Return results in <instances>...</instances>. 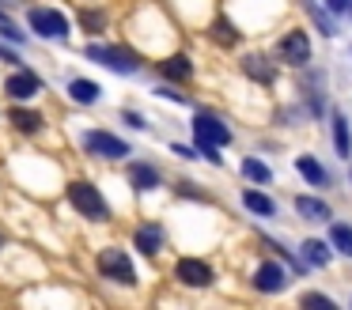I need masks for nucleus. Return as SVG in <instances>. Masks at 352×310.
<instances>
[{"label":"nucleus","mask_w":352,"mask_h":310,"mask_svg":"<svg viewBox=\"0 0 352 310\" xmlns=\"http://www.w3.org/2000/svg\"><path fill=\"white\" fill-rule=\"evenodd\" d=\"M61 201L69 204V212L87 227H114V219H118L107 189H102L91 174H69V178L61 181Z\"/></svg>","instance_id":"1"},{"label":"nucleus","mask_w":352,"mask_h":310,"mask_svg":"<svg viewBox=\"0 0 352 310\" xmlns=\"http://www.w3.org/2000/svg\"><path fill=\"white\" fill-rule=\"evenodd\" d=\"M80 57L87 65L102 68V72L118 76V80H140L152 68V60L129 42V38H95V42L80 45Z\"/></svg>","instance_id":"2"},{"label":"nucleus","mask_w":352,"mask_h":310,"mask_svg":"<svg viewBox=\"0 0 352 310\" xmlns=\"http://www.w3.org/2000/svg\"><path fill=\"white\" fill-rule=\"evenodd\" d=\"M72 140H76L80 159H87V163H95V166H125L137 155V144H133L129 136L110 129V125H99V121L76 125Z\"/></svg>","instance_id":"3"},{"label":"nucleus","mask_w":352,"mask_h":310,"mask_svg":"<svg viewBox=\"0 0 352 310\" xmlns=\"http://www.w3.org/2000/svg\"><path fill=\"white\" fill-rule=\"evenodd\" d=\"M91 272L102 287L122 291V295H133L144 287V272L137 265V254L129 246H122V242H102L91 254Z\"/></svg>","instance_id":"4"},{"label":"nucleus","mask_w":352,"mask_h":310,"mask_svg":"<svg viewBox=\"0 0 352 310\" xmlns=\"http://www.w3.org/2000/svg\"><path fill=\"white\" fill-rule=\"evenodd\" d=\"M19 15H23L31 42L38 45H72V38H76V19L57 0H31Z\"/></svg>","instance_id":"5"},{"label":"nucleus","mask_w":352,"mask_h":310,"mask_svg":"<svg viewBox=\"0 0 352 310\" xmlns=\"http://www.w3.org/2000/svg\"><path fill=\"white\" fill-rule=\"evenodd\" d=\"M292 98L303 106L311 125H326L329 110H333V83H329L326 65H311L303 72H292Z\"/></svg>","instance_id":"6"},{"label":"nucleus","mask_w":352,"mask_h":310,"mask_svg":"<svg viewBox=\"0 0 352 310\" xmlns=\"http://www.w3.org/2000/svg\"><path fill=\"white\" fill-rule=\"evenodd\" d=\"M170 287L186 295H208L220 287V269L208 254H197V250H182V254L170 257V269H167Z\"/></svg>","instance_id":"7"},{"label":"nucleus","mask_w":352,"mask_h":310,"mask_svg":"<svg viewBox=\"0 0 352 310\" xmlns=\"http://www.w3.org/2000/svg\"><path fill=\"white\" fill-rule=\"evenodd\" d=\"M186 133H190L193 148H220V151H228V148L239 144V133H235V125H231V118L220 113L216 106H205V102H197L190 110Z\"/></svg>","instance_id":"8"},{"label":"nucleus","mask_w":352,"mask_h":310,"mask_svg":"<svg viewBox=\"0 0 352 310\" xmlns=\"http://www.w3.org/2000/svg\"><path fill=\"white\" fill-rule=\"evenodd\" d=\"M269 53L276 57V65L284 72H303L314 65V34L307 23H280L269 42Z\"/></svg>","instance_id":"9"},{"label":"nucleus","mask_w":352,"mask_h":310,"mask_svg":"<svg viewBox=\"0 0 352 310\" xmlns=\"http://www.w3.org/2000/svg\"><path fill=\"white\" fill-rule=\"evenodd\" d=\"M296 272L273 254H258L246 269V291L254 299H284L288 291H296Z\"/></svg>","instance_id":"10"},{"label":"nucleus","mask_w":352,"mask_h":310,"mask_svg":"<svg viewBox=\"0 0 352 310\" xmlns=\"http://www.w3.org/2000/svg\"><path fill=\"white\" fill-rule=\"evenodd\" d=\"M122 181L137 201H152V197H163L170 189L167 166H163L155 155H140V151L122 166Z\"/></svg>","instance_id":"11"},{"label":"nucleus","mask_w":352,"mask_h":310,"mask_svg":"<svg viewBox=\"0 0 352 310\" xmlns=\"http://www.w3.org/2000/svg\"><path fill=\"white\" fill-rule=\"evenodd\" d=\"M125 246H129L140 261L160 265L163 257L170 254V227H167V219H160V216H137L129 223V239H125Z\"/></svg>","instance_id":"12"},{"label":"nucleus","mask_w":352,"mask_h":310,"mask_svg":"<svg viewBox=\"0 0 352 310\" xmlns=\"http://www.w3.org/2000/svg\"><path fill=\"white\" fill-rule=\"evenodd\" d=\"M46 95H50V80H46V72H38L34 65L8 68V72L0 76V102L4 106L42 102Z\"/></svg>","instance_id":"13"},{"label":"nucleus","mask_w":352,"mask_h":310,"mask_svg":"<svg viewBox=\"0 0 352 310\" xmlns=\"http://www.w3.org/2000/svg\"><path fill=\"white\" fill-rule=\"evenodd\" d=\"M235 72L258 91H276L284 80V68L276 65V57L265 45H246V49H239L235 53Z\"/></svg>","instance_id":"14"},{"label":"nucleus","mask_w":352,"mask_h":310,"mask_svg":"<svg viewBox=\"0 0 352 310\" xmlns=\"http://www.w3.org/2000/svg\"><path fill=\"white\" fill-rule=\"evenodd\" d=\"M4 129H8L16 140H23V144H42L50 133H54V118H50L38 102L4 106Z\"/></svg>","instance_id":"15"},{"label":"nucleus","mask_w":352,"mask_h":310,"mask_svg":"<svg viewBox=\"0 0 352 310\" xmlns=\"http://www.w3.org/2000/svg\"><path fill=\"white\" fill-rule=\"evenodd\" d=\"M292 174H296L307 189H314V193H333V189H341L337 170L311 148H299L296 155H292Z\"/></svg>","instance_id":"16"},{"label":"nucleus","mask_w":352,"mask_h":310,"mask_svg":"<svg viewBox=\"0 0 352 310\" xmlns=\"http://www.w3.org/2000/svg\"><path fill=\"white\" fill-rule=\"evenodd\" d=\"M148 72H152L155 80H163V83H175V87H186V91H190L193 83H197V76H201V65H197V57H193L186 45H178V49L155 57Z\"/></svg>","instance_id":"17"},{"label":"nucleus","mask_w":352,"mask_h":310,"mask_svg":"<svg viewBox=\"0 0 352 310\" xmlns=\"http://www.w3.org/2000/svg\"><path fill=\"white\" fill-rule=\"evenodd\" d=\"M235 201H239V208H243V216H250V219H258L261 227L265 223H280V212H284V204H280V197L273 193V189H261V186H239L235 189Z\"/></svg>","instance_id":"18"},{"label":"nucleus","mask_w":352,"mask_h":310,"mask_svg":"<svg viewBox=\"0 0 352 310\" xmlns=\"http://www.w3.org/2000/svg\"><path fill=\"white\" fill-rule=\"evenodd\" d=\"M292 216L307 227H329L337 219V204L329 201V193H314V189H299L288 197Z\"/></svg>","instance_id":"19"},{"label":"nucleus","mask_w":352,"mask_h":310,"mask_svg":"<svg viewBox=\"0 0 352 310\" xmlns=\"http://www.w3.org/2000/svg\"><path fill=\"white\" fill-rule=\"evenodd\" d=\"M201 38H205L216 53H239V49H246V38H250V34L239 27L235 15H231L228 8H220V12L208 19V27L201 30Z\"/></svg>","instance_id":"20"},{"label":"nucleus","mask_w":352,"mask_h":310,"mask_svg":"<svg viewBox=\"0 0 352 310\" xmlns=\"http://www.w3.org/2000/svg\"><path fill=\"white\" fill-rule=\"evenodd\" d=\"M61 95L65 102L72 106V110H99L102 102H107V87H102V80H95V76H84V72H69L61 80Z\"/></svg>","instance_id":"21"},{"label":"nucleus","mask_w":352,"mask_h":310,"mask_svg":"<svg viewBox=\"0 0 352 310\" xmlns=\"http://www.w3.org/2000/svg\"><path fill=\"white\" fill-rule=\"evenodd\" d=\"M72 19H76V34L84 42H95V38H107L110 27H114V12L107 4H76L72 8Z\"/></svg>","instance_id":"22"},{"label":"nucleus","mask_w":352,"mask_h":310,"mask_svg":"<svg viewBox=\"0 0 352 310\" xmlns=\"http://www.w3.org/2000/svg\"><path fill=\"white\" fill-rule=\"evenodd\" d=\"M326 133H329V148H333L337 163L349 166L352 163V113L344 110V106L333 102V110H329V118H326Z\"/></svg>","instance_id":"23"},{"label":"nucleus","mask_w":352,"mask_h":310,"mask_svg":"<svg viewBox=\"0 0 352 310\" xmlns=\"http://www.w3.org/2000/svg\"><path fill=\"white\" fill-rule=\"evenodd\" d=\"M296 254H299V261H303L311 272H329V269L337 265L333 246H329V242H326V234H318V231L303 234V239L296 242Z\"/></svg>","instance_id":"24"},{"label":"nucleus","mask_w":352,"mask_h":310,"mask_svg":"<svg viewBox=\"0 0 352 310\" xmlns=\"http://www.w3.org/2000/svg\"><path fill=\"white\" fill-rule=\"evenodd\" d=\"M296 8L303 12V23L311 27V34H318L322 42H337L341 38V19H333L322 0H296Z\"/></svg>","instance_id":"25"},{"label":"nucleus","mask_w":352,"mask_h":310,"mask_svg":"<svg viewBox=\"0 0 352 310\" xmlns=\"http://www.w3.org/2000/svg\"><path fill=\"white\" fill-rule=\"evenodd\" d=\"M239 178H243V186H261V189H273L276 186V166L269 163L261 151H243L235 163Z\"/></svg>","instance_id":"26"},{"label":"nucleus","mask_w":352,"mask_h":310,"mask_svg":"<svg viewBox=\"0 0 352 310\" xmlns=\"http://www.w3.org/2000/svg\"><path fill=\"white\" fill-rule=\"evenodd\" d=\"M170 197H175L178 204H197V208H216V193L205 186V181L190 178V174H178V178H170Z\"/></svg>","instance_id":"27"},{"label":"nucleus","mask_w":352,"mask_h":310,"mask_svg":"<svg viewBox=\"0 0 352 310\" xmlns=\"http://www.w3.org/2000/svg\"><path fill=\"white\" fill-rule=\"evenodd\" d=\"M292 310H344V299H337L329 287H299L296 299H292Z\"/></svg>","instance_id":"28"},{"label":"nucleus","mask_w":352,"mask_h":310,"mask_svg":"<svg viewBox=\"0 0 352 310\" xmlns=\"http://www.w3.org/2000/svg\"><path fill=\"white\" fill-rule=\"evenodd\" d=\"M148 95H152L155 102H170V106H182V110H193V106H197V95H193V91L175 87V83H163V80L148 83Z\"/></svg>","instance_id":"29"},{"label":"nucleus","mask_w":352,"mask_h":310,"mask_svg":"<svg viewBox=\"0 0 352 310\" xmlns=\"http://www.w3.org/2000/svg\"><path fill=\"white\" fill-rule=\"evenodd\" d=\"M322 234H326V242L333 246L337 261H352V219H341V216H337Z\"/></svg>","instance_id":"30"},{"label":"nucleus","mask_w":352,"mask_h":310,"mask_svg":"<svg viewBox=\"0 0 352 310\" xmlns=\"http://www.w3.org/2000/svg\"><path fill=\"white\" fill-rule=\"evenodd\" d=\"M114 118H118V125L125 129V133H137V136H148L155 129V121L148 118L140 106H133V102H125V106H118L114 110Z\"/></svg>","instance_id":"31"},{"label":"nucleus","mask_w":352,"mask_h":310,"mask_svg":"<svg viewBox=\"0 0 352 310\" xmlns=\"http://www.w3.org/2000/svg\"><path fill=\"white\" fill-rule=\"evenodd\" d=\"M0 42L16 45V49H27V45H31V34H27V27H23V23H16V15H12V19L0 23Z\"/></svg>","instance_id":"32"},{"label":"nucleus","mask_w":352,"mask_h":310,"mask_svg":"<svg viewBox=\"0 0 352 310\" xmlns=\"http://www.w3.org/2000/svg\"><path fill=\"white\" fill-rule=\"evenodd\" d=\"M167 151L178 159V163H201V151L193 148L190 140H186V144L182 140H167Z\"/></svg>","instance_id":"33"},{"label":"nucleus","mask_w":352,"mask_h":310,"mask_svg":"<svg viewBox=\"0 0 352 310\" xmlns=\"http://www.w3.org/2000/svg\"><path fill=\"white\" fill-rule=\"evenodd\" d=\"M0 65H4V68L27 65V60H23V49H16V45H8V42H0Z\"/></svg>","instance_id":"34"},{"label":"nucleus","mask_w":352,"mask_h":310,"mask_svg":"<svg viewBox=\"0 0 352 310\" xmlns=\"http://www.w3.org/2000/svg\"><path fill=\"white\" fill-rule=\"evenodd\" d=\"M322 4H326V12L333 15V19L349 23V8H352V0H322Z\"/></svg>","instance_id":"35"},{"label":"nucleus","mask_w":352,"mask_h":310,"mask_svg":"<svg viewBox=\"0 0 352 310\" xmlns=\"http://www.w3.org/2000/svg\"><path fill=\"white\" fill-rule=\"evenodd\" d=\"M31 4V0H0V8H4V12L8 15H16V12H23V8Z\"/></svg>","instance_id":"36"},{"label":"nucleus","mask_w":352,"mask_h":310,"mask_svg":"<svg viewBox=\"0 0 352 310\" xmlns=\"http://www.w3.org/2000/svg\"><path fill=\"white\" fill-rule=\"evenodd\" d=\"M12 250V234H8V227L0 223V261H4V254Z\"/></svg>","instance_id":"37"},{"label":"nucleus","mask_w":352,"mask_h":310,"mask_svg":"<svg viewBox=\"0 0 352 310\" xmlns=\"http://www.w3.org/2000/svg\"><path fill=\"white\" fill-rule=\"evenodd\" d=\"M344 186H349V189H352V163H349V166H344Z\"/></svg>","instance_id":"38"},{"label":"nucleus","mask_w":352,"mask_h":310,"mask_svg":"<svg viewBox=\"0 0 352 310\" xmlns=\"http://www.w3.org/2000/svg\"><path fill=\"white\" fill-rule=\"evenodd\" d=\"M344 310H352V287H349V299H344Z\"/></svg>","instance_id":"39"},{"label":"nucleus","mask_w":352,"mask_h":310,"mask_svg":"<svg viewBox=\"0 0 352 310\" xmlns=\"http://www.w3.org/2000/svg\"><path fill=\"white\" fill-rule=\"evenodd\" d=\"M344 53H349V60H352V38H349V45H344Z\"/></svg>","instance_id":"40"},{"label":"nucleus","mask_w":352,"mask_h":310,"mask_svg":"<svg viewBox=\"0 0 352 310\" xmlns=\"http://www.w3.org/2000/svg\"><path fill=\"white\" fill-rule=\"evenodd\" d=\"M0 125H4V106H0Z\"/></svg>","instance_id":"41"},{"label":"nucleus","mask_w":352,"mask_h":310,"mask_svg":"<svg viewBox=\"0 0 352 310\" xmlns=\"http://www.w3.org/2000/svg\"><path fill=\"white\" fill-rule=\"evenodd\" d=\"M349 23H352V8H349Z\"/></svg>","instance_id":"42"}]
</instances>
